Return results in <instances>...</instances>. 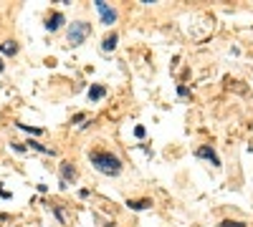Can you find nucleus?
<instances>
[{"mask_svg":"<svg viewBox=\"0 0 253 227\" xmlns=\"http://www.w3.org/2000/svg\"><path fill=\"white\" fill-rule=\"evenodd\" d=\"M195 154H198L200 159H208L210 164H213V167H220V159H218V154H215L213 149H210V147H200Z\"/></svg>","mask_w":253,"mask_h":227,"instance_id":"nucleus-4","label":"nucleus"},{"mask_svg":"<svg viewBox=\"0 0 253 227\" xmlns=\"http://www.w3.org/2000/svg\"><path fill=\"white\" fill-rule=\"evenodd\" d=\"M91 164L107 177H117L122 172V162L119 157H114L112 152H94L91 154Z\"/></svg>","mask_w":253,"mask_h":227,"instance_id":"nucleus-1","label":"nucleus"},{"mask_svg":"<svg viewBox=\"0 0 253 227\" xmlns=\"http://www.w3.org/2000/svg\"><path fill=\"white\" fill-rule=\"evenodd\" d=\"M89 35H91V26H89V23H84V20H76V23H71V28H69L71 46H81Z\"/></svg>","mask_w":253,"mask_h":227,"instance_id":"nucleus-2","label":"nucleus"},{"mask_svg":"<svg viewBox=\"0 0 253 227\" xmlns=\"http://www.w3.org/2000/svg\"><path fill=\"white\" fill-rule=\"evenodd\" d=\"M0 73H3V61H0Z\"/></svg>","mask_w":253,"mask_h":227,"instance_id":"nucleus-12","label":"nucleus"},{"mask_svg":"<svg viewBox=\"0 0 253 227\" xmlns=\"http://www.w3.org/2000/svg\"><path fill=\"white\" fill-rule=\"evenodd\" d=\"M104 94H107V91H104V86H94V89H89V98H91V101L104 98Z\"/></svg>","mask_w":253,"mask_h":227,"instance_id":"nucleus-8","label":"nucleus"},{"mask_svg":"<svg viewBox=\"0 0 253 227\" xmlns=\"http://www.w3.org/2000/svg\"><path fill=\"white\" fill-rule=\"evenodd\" d=\"M18 51V46L13 43V40H8V43H3V46H0V53H5V56H13Z\"/></svg>","mask_w":253,"mask_h":227,"instance_id":"nucleus-9","label":"nucleus"},{"mask_svg":"<svg viewBox=\"0 0 253 227\" xmlns=\"http://www.w3.org/2000/svg\"><path fill=\"white\" fill-rule=\"evenodd\" d=\"M61 174H63V187H66V182L76 177V169L71 167V164H66V162H63V164H61Z\"/></svg>","mask_w":253,"mask_h":227,"instance_id":"nucleus-5","label":"nucleus"},{"mask_svg":"<svg viewBox=\"0 0 253 227\" xmlns=\"http://www.w3.org/2000/svg\"><path fill=\"white\" fill-rule=\"evenodd\" d=\"M61 23H63V15H61V13H53V15L48 18L46 28H48V31H58V28H61Z\"/></svg>","mask_w":253,"mask_h":227,"instance_id":"nucleus-6","label":"nucleus"},{"mask_svg":"<svg viewBox=\"0 0 253 227\" xmlns=\"http://www.w3.org/2000/svg\"><path fill=\"white\" fill-rule=\"evenodd\" d=\"M220 227H246L243 222H233V220H225V222H220Z\"/></svg>","mask_w":253,"mask_h":227,"instance_id":"nucleus-11","label":"nucleus"},{"mask_svg":"<svg viewBox=\"0 0 253 227\" xmlns=\"http://www.w3.org/2000/svg\"><path fill=\"white\" fill-rule=\"evenodd\" d=\"M150 204H152L150 199H139V202H129V207H132V210H147Z\"/></svg>","mask_w":253,"mask_h":227,"instance_id":"nucleus-10","label":"nucleus"},{"mask_svg":"<svg viewBox=\"0 0 253 227\" xmlns=\"http://www.w3.org/2000/svg\"><path fill=\"white\" fill-rule=\"evenodd\" d=\"M101 48H104V51H114V48H117V33H112V35H107V38H104Z\"/></svg>","mask_w":253,"mask_h":227,"instance_id":"nucleus-7","label":"nucleus"},{"mask_svg":"<svg viewBox=\"0 0 253 227\" xmlns=\"http://www.w3.org/2000/svg\"><path fill=\"white\" fill-rule=\"evenodd\" d=\"M94 5H96V10L101 13V23H104V26L117 23V10H114V8H109L107 3H104V0H96Z\"/></svg>","mask_w":253,"mask_h":227,"instance_id":"nucleus-3","label":"nucleus"}]
</instances>
